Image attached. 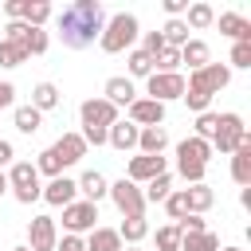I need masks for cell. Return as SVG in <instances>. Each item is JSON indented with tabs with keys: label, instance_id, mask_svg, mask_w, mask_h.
I'll use <instances>...</instances> for the list:
<instances>
[{
	"label": "cell",
	"instance_id": "1",
	"mask_svg": "<svg viewBox=\"0 0 251 251\" xmlns=\"http://www.w3.org/2000/svg\"><path fill=\"white\" fill-rule=\"evenodd\" d=\"M102 27H106V12H102L98 0H75V4L63 8V16H59V39H63V47H71V51L90 47L94 35H102Z\"/></svg>",
	"mask_w": 251,
	"mask_h": 251
},
{
	"label": "cell",
	"instance_id": "2",
	"mask_svg": "<svg viewBox=\"0 0 251 251\" xmlns=\"http://www.w3.org/2000/svg\"><path fill=\"white\" fill-rule=\"evenodd\" d=\"M82 118V141L86 145H106V129L118 122V106H110L106 98H86L78 106Z\"/></svg>",
	"mask_w": 251,
	"mask_h": 251
},
{
	"label": "cell",
	"instance_id": "3",
	"mask_svg": "<svg viewBox=\"0 0 251 251\" xmlns=\"http://www.w3.org/2000/svg\"><path fill=\"white\" fill-rule=\"evenodd\" d=\"M102 51H110V55H118V51H126L133 39H137V20L129 16V12H118V16H110L106 20V27H102Z\"/></svg>",
	"mask_w": 251,
	"mask_h": 251
},
{
	"label": "cell",
	"instance_id": "4",
	"mask_svg": "<svg viewBox=\"0 0 251 251\" xmlns=\"http://www.w3.org/2000/svg\"><path fill=\"white\" fill-rule=\"evenodd\" d=\"M247 141V126H243V118L239 114H220V122H216V133H212V149H220V153H235L239 145Z\"/></svg>",
	"mask_w": 251,
	"mask_h": 251
},
{
	"label": "cell",
	"instance_id": "5",
	"mask_svg": "<svg viewBox=\"0 0 251 251\" xmlns=\"http://www.w3.org/2000/svg\"><path fill=\"white\" fill-rule=\"evenodd\" d=\"M8 188L16 192V200L20 204H31L43 188H39V173H35V165H27V161H16L12 165V173H8Z\"/></svg>",
	"mask_w": 251,
	"mask_h": 251
},
{
	"label": "cell",
	"instance_id": "6",
	"mask_svg": "<svg viewBox=\"0 0 251 251\" xmlns=\"http://www.w3.org/2000/svg\"><path fill=\"white\" fill-rule=\"evenodd\" d=\"M231 82V71L224 67V63H208V67H200V71H192V78L184 82L188 90H200V94H216V90H224Z\"/></svg>",
	"mask_w": 251,
	"mask_h": 251
},
{
	"label": "cell",
	"instance_id": "7",
	"mask_svg": "<svg viewBox=\"0 0 251 251\" xmlns=\"http://www.w3.org/2000/svg\"><path fill=\"white\" fill-rule=\"evenodd\" d=\"M94 220H98V204H90V200H75V204L63 208V227H67V235L94 231Z\"/></svg>",
	"mask_w": 251,
	"mask_h": 251
},
{
	"label": "cell",
	"instance_id": "8",
	"mask_svg": "<svg viewBox=\"0 0 251 251\" xmlns=\"http://www.w3.org/2000/svg\"><path fill=\"white\" fill-rule=\"evenodd\" d=\"M149 98L153 102H169V98H184V75L180 71H173V75H165V71H153L149 75Z\"/></svg>",
	"mask_w": 251,
	"mask_h": 251
},
{
	"label": "cell",
	"instance_id": "9",
	"mask_svg": "<svg viewBox=\"0 0 251 251\" xmlns=\"http://www.w3.org/2000/svg\"><path fill=\"white\" fill-rule=\"evenodd\" d=\"M110 196H114V204H118V212L122 216H141L145 212V196H141V188L133 184V180H118V184H110Z\"/></svg>",
	"mask_w": 251,
	"mask_h": 251
},
{
	"label": "cell",
	"instance_id": "10",
	"mask_svg": "<svg viewBox=\"0 0 251 251\" xmlns=\"http://www.w3.org/2000/svg\"><path fill=\"white\" fill-rule=\"evenodd\" d=\"M59 235H55V220L51 216H31L27 224V247L31 251H55Z\"/></svg>",
	"mask_w": 251,
	"mask_h": 251
},
{
	"label": "cell",
	"instance_id": "11",
	"mask_svg": "<svg viewBox=\"0 0 251 251\" xmlns=\"http://www.w3.org/2000/svg\"><path fill=\"white\" fill-rule=\"evenodd\" d=\"M129 122H133V126H145V129H149V126H161V122H165V106L153 102V98H133V102H129Z\"/></svg>",
	"mask_w": 251,
	"mask_h": 251
},
{
	"label": "cell",
	"instance_id": "12",
	"mask_svg": "<svg viewBox=\"0 0 251 251\" xmlns=\"http://www.w3.org/2000/svg\"><path fill=\"white\" fill-rule=\"evenodd\" d=\"M51 153L63 161V169L67 165H75V161H82L86 157V141H82V133H63L55 145H51Z\"/></svg>",
	"mask_w": 251,
	"mask_h": 251
},
{
	"label": "cell",
	"instance_id": "13",
	"mask_svg": "<svg viewBox=\"0 0 251 251\" xmlns=\"http://www.w3.org/2000/svg\"><path fill=\"white\" fill-rule=\"evenodd\" d=\"M208 157H212V145L200 141V137H184V141L176 145V161H180V165H204V169H208Z\"/></svg>",
	"mask_w": 251,
	"mask_h": 251
},
{
	"label": "cell",
	"instance_id": "14",
	"mask_svg": "<svg viewBox=\"0 0 251 251\" xmlns=\"http://www.w3.org/2000/svg\"><path fill=\"white\" fill-rule=\"evenodd\" d=\"M75 192H78V184L75 180H67V176H55L39 196L47 200V204H55V208H67V204H75Z\"/></svg>",
	"mask_w": 251,
	"mask_h": 251
},
{
	"label": "cell",
	"instance_id": "15",
	"mask_svg": "<svg viewBox=\"0 0 251 251\" xmlns=\"http://www.w3.org/2000/svg\"><path fill=\"white\" fill-rule=\"evenodd\" d=\"M161 173H165V157H145V153H141V157L129 161V176H126V180L137 184V180H153V176H161Z\"/></svg>",
	"mask_w": 251,
	"mask_h": 251
},
{
	"label": "cell",
	"instance_id": "16",
	"mask_svg": "<svg viewBox=\"0 0 251 251\" xmlns=\"http://www.w3.org/2000/svg\"><path fill=\"white\" fill-rule=\"evenodd\" d=\"M137 133H141V129H137L133 122H114V126L106 129V141H110L114 149H122V153H126V149H133V145H137Z\"/></svg>",
	"mask_w": 251,
	"mask_h": 251
},
{
	"label": "cell",
	"instance_id": "17",
	"mask_svg": "<svg viewBox=\"0 0 251 251\" xmlns=\"http://www.w3.org/2000/svg\"><path fill=\"white\" fill-rule=\"evenodd\" d=\"M220 31L231 35L235 43H251V24H247L239 12H224V16H220Z\"/></svg>",
	"mask_w": 251,
	"mask_h": 251
},
{
	"label": "cell",
	"instance_id": "18",
	"mask_svg": "<svg viewBox=\"0 0 251 251\" xmlns=\"http://www.w3.org/2000/svg\"><path fill=\"white\" fill-rule=\"evenodd\" d=\"M137 145H141V153H145V157H161V153H165V145H169V133H165L161 126H149V129H141V133H137Z\"/></svg>",
	"mask_w": 251,
	"mask_h": 251
},
{
	"label": "cell",
	"instance_id": "19",
	"mask_svg": "<svg viewBox=\"0 0 251 251\" xmlns=\"http://www.w3.org/2000/svg\"><path fill=\"white\" fill-rule=\"evenodd\" d=\"M231 176H235V184H251V137L231 153Z\"/></svg>",
	"mask_w": 251,
	"mask_h": 251
},
{
	"label": "cell",
	"instance_id": "20",
	"mask_svg": "<svg viewBox=\"0 0 251 251\" xmlns=\"http://www.w3.org/2000/svg\"><path fill=\"white\" fill-rule=\"evenodd\" d=\"M86 251H122V235L114 227H94L86 239Z\"/></svg>",
	"mask_w": 251,
	"mask_h": 251
},
{
	"label": "cell",
	"instance_id": "21",
	"mask_svg": "<svg viewBox=\"0 0 251 251\" xmlns=\"http://www.w3.org/2000/svg\"><path fill=\"white\" fill-rule=\"evenodd\" d=\"M133 94H137V90H133L129 78H110V82H106V102H110V106H129Z\"/></svg>",
	"mask_w": 251,
	"mask_h": 251
},
{
	"label": "cell",
	"instance_id": "22",
	"mask_svg": "<svg viewBox=\"0 0 251 251\" xmlns=\"http://www.w3.org/2000/svg\"><path fill=\"white\" fill-rule=\"evenodd\" d=\"M78 192H86V200H90V204H98V200L110 192V184H106V176H102V173H94V169H90V173H82Z\"/></svg>",
	"mask_w": 251,
	"mask_h": 251
},
{
	"label": "cell",
	"instance_id": "23",
	"mask_svg": "<svg viewBox=\"0 0 251 251\" xmlns=\"http://www.w3.org/2000/svg\"><path fill=\"white\" fill-rule=\"evenodd\" d=\"M180 63H188L192 71L208 67V43H204V39H188V43L180 47Z\"/></svg>",
	"mask_w": 251,
	"mask_h": 251
},
{
	"label": "cell",
	"instance_id": "24",
	"mask_svg": "<svg viewBox=\"0 0 251 251\" xmlns=\"http://www.w3.org/2000/svg\"><path fill=\"white\" fill-rule=\"evenodd\" d=\"M184 196H188V212H192V216H200V212L212 208V200H216V192H212L208 184H192V188H184Z\"/></svg>",
	"mask_w": 251,
	"mask_h": 251
},
{
	"label": "cell",
	"instance_id": "25",
	"mask_svg": "<svg viewBox=\"0 0 251 251\" xmlns=\"http://www.w3.org/2000/svg\"><path fill=\"white\" fill-rule=\"evenodd\" d=\"M145 231H149L145 216H126V220H122V227H118V235H122L126 243H141V239H145Z\"/></svg>",
	"mask_w": 251,
	"mask_h": 251
},
{
	"label": "cell",
	"instance_id": "26",
	"mask_svg": "<svg viewBox=\"0 0 251 251\" xmlns=\"http://www.w3.org/2000/svg\"><path fill=\"white\" fill-rule=\"evenodd\" d=\"M180 251H220V239L212 231H196V235H180Z\"/></svg>",
	"mask_w": 251,
	"mask_h": 251
},
{
	"label": "cell",
	"instance_id": "27",
	"mask_svg": "<svg viewBox=\"0 0 251 251\" xmlns=\"http://www.w3.org/2000/svg\"><path fill=\"white\" fill-rule=\"evenodd\" d=\"M31 106L43 114V110H51V106H59V90H55V82H39L35 90H31Z\"/></svg>",
	"mask_w": 251,
	"mask_h": 251
},
{
	"label": "cell",
	"instance_id": "28",
	"mask_svg": "<svg viewBox=\"0 0 251 251\" xmlns=\"http://www.w3.org/2000/svg\"><path fill=\"white\" fill-rule=\"evenodd\" d=\"M20 63H27V47L12 43V39H0V67H20Z\"/></svg>",
	"mask_w": 251,
	"mask_h": 251
},
{
	"label": "cell",
	"instance_id": "29",
	"mask_svg": "<svg viewBox=\"0 0 251 251\" xmlns=\"http://www.w3.org/2000/svg\"><path fill=\"white\" fill-rule=\"evenodd\" d=\"M39 122H43V114H39L35 106H16V129H20V133H35Z\"/></svg>",
	"mask_w": 251,
	"mask_h": 251
},
{
	"label": "cell",
	"instance_id": "30",
	"mask_svg": "<svg viewBox=\"0 0 251 251\" xmlns=\"http://www.w3.org/2000/svg\"><path fill=\"white\" fill-rule=\"evenodd\" d=\"M161 39H165V47H184V43H188V27H184V20H169L165 31H161Z\"/></svg>",
	"mask_w": 251,
	"mask_h": 251
},
{
	"label": "cell",
	"instance_id": "31",
	"mask_svg": "<svg viewBox=\"0 0 251 251\" xmlns=\"http://www.w3.org/2000/svg\"><path fill=\"white\" fill-rule=\"evenodd\" d=\"M169 192H173V180H169V173H161V176L149 180V188H145L141 196H145V204H157V200H165Z\"/></svg>",
	"mask_w": 251,
	"mask_h": 251
},
{
	"label": "cell",
	"instance_id": "32",
	"mask_svg": "<svg viewBox=\"0 0 251 251\" xmlns=\"http://www.w3.org/2000/svg\"><path fill=\"white\" fill-rule=\"evenodd\" d=\"M180 227L176 224H165L161 231H157V251H180Z\"/></svg>",
	"mask_w": 251,
	"mask_h": 251
},
{
	"label": "cell",
	"instance_id": "33",
	"mask_svg": "<svg viewBox=\"0 0 251 251\" xmlns=\"http://www.w3.org/2000/svg\"><path fill=\"white\" fill-rule=\"evenodd\" d=\"M129 75L149 78V75H153V55H149V51H129Z\"/></svg>",
	"mask_w": 251,
	"mask_h": 251
},
{
	"label": "cell",
	"instance_id": "34",
	"mask_svg": "<svg viewBox=\"0 0 251 251\" xmlns=\"http://www.w3.org/2000/svg\"><path fill=\"white\" fill-rule=\"evenodd\" d=\"M165 212H169V216H173L176 224H180V220L188 216V196H184V188H180V192H169V196H165Z\"/></svg>",
	"mask_w": 251,
	"mask_h": 251
},
{
	"label": "cell",
	"instance_id": "35",
	"mask_svg": "<svg viewBox=\"0 0 251 251\" xmlns=\"http://www.w3.org/2000/svg\"><path fill=\"white\" fill-rule=\"evenodd\" d=\"M212 20H216V12L208 4H188V24L184 27H208Z\"/></svg>",
	"mask_w": 251,
	"mask_h": 251
},
{
	"label": "cell",
	"instance_id": "36",
	"mask_svg": "<svg viewBox=\"0 0 251 251\" xmlns=\"http://www.w3.org/2000/svg\"><path fill=\"white\" fill-rule=\"evenodd\" d=\"M216 122H220V114H212V110L196 114V133H192V137H200V141H212V133H216Z\"/></svg>",
	"mask_w": 251,
	"mask_h": 251
},
{
	"label": "cell",
	"instance_id": "37",
	"mask_svg": "<svg viewBox=\"0 0 251 251\" xmlns=\"http://www.w3.org/2000/svg\"><path fill=\"white\" fill-rule=\"evenodd\" d=\"M47 16H51V4H47V0H31V4H27V16H24V24H27V27H39Z\"/></svg>",
	"mask_w": 251,
	"mask_h": 251
},
{
	"label": "cell",
	"instance_id": "38",
	"mask_svg": "<svg viewBox=\"0 0 251 251\" xmlns=\"http://www.w3.org/2000/svg\"><path fill=\"white\" fill-rule=\"evenodd\" d=\"M24 47H27V55H43V51H47V31H43V27H27Z\"/></svg>",
	"mask_w": 251,
	"mask_h": 251
},
{
	"label": "cell",
	"instance_id": "39",
	"mask_svg": "<svg viewBox=\"0 0 251 251\" xmlns=\"http://www.w3.org/2000/svg\"><path fill=\"white\" fill-rule=\"evenodd\" d=\"M35 173H47V176L55 180V176L63 173V161H59V157H55L51 149H43V153H39V165H35Z\"/></svg>",
	"mask_w": 251,
	"mask_h": 251
},
{
	"label": "cell",
	"instance_id": "40",
	"mask_svg": "<svg viewBox=\"0 0 251 251\" xmlns=\"http://www.w3.org/2000/svg\"><path fill=\"white\" fill-rule=\"evenodd\" d=\"M184 102H188V110L204 114V110L212 106V94H200V90H188V86H184Z\"/></svg>",
	"mask_w": 251,
	"mask_h": 251
},
{
	"label": "cell",
	"instance_id": "41",
	"mask_svg": "<svg viewBox=\"0 0 251 251\" xmlns=\"http://www.w3.org/2000/svg\"><path fill=\"white\" fill-rule=\"evenodd\" d=\"M231 67H251V43H235L231 47Z\"/></svg>",
	"mask_w": 251,
	"mask_h": 251
},
{
	"label": "cell",
	"instance_id": "42",
	"mask_svg": "<svg viewBox=\"0 0 251 251\" xmlns=\"http://www.w3.org/2000/svg\"><path fill=\"white\" fill-rule=\"evenodd\" d=\"M27 4H31V0H8V4H4V12H8L12 20H20V24H24V16H27Z\"/></svg>",
	"mask_w": 251,
	"mask_h": 251
},
{
	"label": "cell",
	"instance_id": "43",
	"mask_svg": "<svg viewBox=\"0 0 251 251\" xmlns=\"http://www.w3.org/2000/svg\"><path fill=\"white\" fill-rule=\"evenodd\" d=\"M24 35H27V24L12 20V24H8V35H4V39H12V43H24Z\"/></svg>",
	"mask_w": 251,
	"mask_h": 251
},
{
	"label": "cell",
	"instance_id": "44",
	"mask_svg": "<svg viewBox=\"0 0 251 251\" xmlns=\"http://www.w3.org/2000/svg\"><path fill=\"white\" fill-rule=\"evenodd\" d=\"M161 47H165V39H161V31H145V47H141V51H149V55H157Z\"/></svg>",
	"mask_w": 251,
	"mask_h": 251
},
{
	"label": "cell",
	"instance_id": "45",
	"mask_svg": "<svg viewBox=\"0 0 251 251\" xmlns=\"http://www.w3.org/2000/svg\"><path fill=\"white\" fill-rule=\"evenodd\" d=\"M55 251H86V243L78 235H63V243H55Z\"/></svg>",
	"mask_w": 251,
	"mask_h": 251
},
{
	"label": "cell",
	"instance_id": "46",
	"mask_svg": "<svg viewBox=\"0 0 251 251\" xmlns=\"http://www.w3.org/2000/svg\"><path fill=\"white\" fill-rule=\"evenodd\" d=\"M165 12H169V16L176 20L180 12H188V0H165Z\"/></svg>",
	"mask_w": 251,
	"mask_h": 251
},
{
	"label": "cell",
	"instance_id": "47",
	"mask_svg": "<svg viewBox=\"0 0 251 251\" xmlns=\"http://www.w3.org/2000/svg\"><path fill=\"white\" fill-rule=\"evenodd\" d=\"M12 98H16V86H12V82H0V110L12 106Z\"/></svg>",
	"mask_w": 251,
	"mask_h": 251
},
{
	"label": "cell",
	"instance_id": "48",
	"mask_svg": "<svg viewBox=\"0 0 251 251\" xmlns=\"http://www.w3.org/2000/svg\"><path fill=\"white\" fill-rule=\"evenodd\" d=\"M8 161H12V141L0 137V165H8Z\"/></svg>",
	"mask_w": 251,
	"mask_h": 251
},
{
	"label": "cell",
	"instance_id": "49",
	"mask_svg": "<svg viewBox=\"0 0 251 251\" xmlns=\"http://www.w3.org/2000/svg\"><path fill=\"white\" fill-rule=\"evenodd\" d=\"M4 188H8V176H4V173H0V192H4Z\"/></svg>",
	"mask_w": 251,
	"mask_h": 251
},
{
	"label": "cell",
	"instance_id": "50",
	"mask_svg": "<svg viewBox=\"0 0 251 251\" xmlns=\"http://www.w3.org/2000/svg\"><path fill=\"white\" fill-rule=\"evenodd\" d=\"M220 251H243V247H220Z\"/></svg>",
	"mask_w": 251,
	"mask_h": 251
},
{
	"label": "cell",
	"instance_id": "51",
	"mask_svg": "<svg viewBox=\"0 0 251 251\" xmlns=\"http://www.w3.org/2000/svg\"><path fill=\"white\" fill-rule=\"evenodd\" d=\"M12 251H31V247H12Z\"/></svg>",
	"mask_w": 251,
	"mask_h": 251
},
{
	"label": "cell",
	"instance_id": "52",
	"mask_svg": "<svg viewBox=\"0 0 251 251\" xmlns=\"http://www.w3.org/2000/svg\"><path fill=\"white\" fill-rule=\"evenodd\" d=\"M129 251H137V247H129Z\"/></svg>",
	"mask_w": 251,
	"mask_h": 251
}]
</instances>
